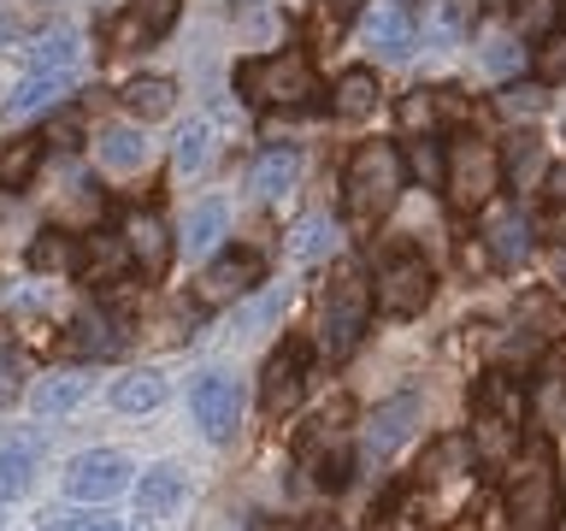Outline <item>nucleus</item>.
Listing matches in <instances>:
<instances>
[{"instance_id": "obj_1", "label": "nucleus", "mask_w": 566, "mask_h": 531, "mask_svg": "<svg viewBox=\"0 0 566 531\" xmlns=\"http://www.w3.org/2000/svg\"><path fill=\"white\" fill-rule=\"evenodd\" d=\"M502 513H507V531H555L560 525V467H555L548 437H531L520 449V460L507 472V490H502Z\"/></svg>"}, {"instance_id": "obj_2", "label": "nucleus", "mask_w": 566, "mask_h": 531, "mask_svg": "<svg viewBox=\"0 0 566 531\" xmlns=\"http://www.w3.org/2000/svg\"><path fill=\"white\" fill-rule=\"evenodd\" d=\"M407 189V159L389 142H360L343 171V212L354 225H378Z\"/></svg>"}, {"instance_id": "obj_3", "label": "nucleus", "mask_w": 566, "mask_h": 531, "mask_svg": "<svg viewBox=\"0 0 566 531\" xmlns=\"http://www.w3.org/2000/svg\"><path fill=\"white\" fill-rule=\"evenodd\" d=\"M442 189L454 212L490 207V195L502 189V148H490L484 136H454L442 154Z\"/></svg>"}, {"instance_id": "obj_4", "label": "nucleus", "mask_w": 566, "mask_h": 531, "mask_svg": "<svg viewBox=\"0 0 566 531\" xmlns=\"http://www.w3.org/2000/svg\"><path fill=\"white\" fill-rule=\"evenodd\" d=\"M237 88H242V101H254V106H307L318 95V71L307 53H265V60H248L237 71Z\"/></svg>"}, {"instance_id": "obj_5", "label": "nucleus", "mask_w": 566, "mask_h": 531, "mask_svg": "<svg viewBox=\"0 0 566 531\" xmlns=\"http://www.w3.org/2000/svg\"><path fill=\"white\" fill-rule=\"evenodd\" d=\"M431 295H437V272H431V260H424V254H413V248H396V254L378 260L371 301H378L389 319L424 313V308H431Z\"/></svg>"}, {"instance_id": "obj_6", "label": "nucleus", "mask_w": 566, "mask_h": 531, "mask_svg": "<svg viewBox=\"0 0 566 531\" xmlns=\"http://www.w3.org/2000/svg\"><path fill=\"white\" fill-rule=\"evenodd\" d=\"M371 308H378V301H371V283L354 272V266H348V272H336V283L325 290V348L331 354H348L366 336Z\"/></svg>"}, {"instance_id": "obj_7", "label": "nucleus", "mask_w": 566, "mask_h": 531, "mask_svg": "<svg viewBox=\"0 0 566 531\" xmlns=\"http://www.w3.org/2000/svg\"><path fill=\"white\" fill-rule=\"evenodd\" d=\"M130 490V460H124L118 449H83L77 460L65 467V496L71 502H118V496Z\"/></svg>"}, {"instance_id": "obj_8", "label": "nucleus", "mask_w": 566, "mask_h": 531, "mask_svg": "<svg viewBox=\"0 0 566 531\" xmlns=\"http://www.w3.org/2000/svg\"><path fill=\"white\" fill-rule=\"evenodd\" d=\"M260 278H265L260 254H242V248H230V254L207 260V272L195 278V301H201V308H224V301H242Z\"/></svg>"}, {"instance_id": "obj_9", "label": "nucleus", "mask_w": 566, "mask_h": 531, "mask_svg": "<svg viewBox=\"0 0 566 531\" xmlns=\"http://www.w3.org/2000/svg\"><path fill=\"white\" fill-rule=\"evenodd\" d=\"M301 389H307V354H301V343H283L260 372V407L277 419L301 402Z\"/></svg>"}, {"instance_id": "obj_10", "label": "nucleus", "mask_w": 566, "mask_h": 531, "mask_svg": "<svg viewBox=\"0 0 566 531\" xmlns=\"http://www.w3.org/2000/svg\"><path fill=\"white\" fill-rule=\"evenodd\" d=\"M237 384L224 378V372H207L201 384H195V396H189V414H195V425H201V437H212V442H224L230 437V425H237Z\"/></svg>"}, {"instance_id": "obj_11", "label": "nucleus", "mask_w": 566, "mask_h": 531, "mask_svg": "<svg viewBox=\"0 0 566 531\" xmlns=\"http://www.w3.org/2000/svg\"><path fill=\"white\" fill-rule=\"evenodd\" d=\"M525 407L537 414L543 431L560 425V414H566V348H548L537 361V372H531V384H525Z\"/></svg>"}, {"instance_id": "obj_12", "label": "nucleus", "mask_w": 566, "mask_h": 531, "mask_svg": "<svg viewBox=\"0 0 566 531\" xmlns=\"http://www.w3.org/2000/svg\"><path fill=\"white\" fill-rule=\"evenodd\" d=\"M413 419H419V396H413V389L389 396L378 414L366 419V455H378V460H384V455H396V449H401V437L413 431Z\"/></svg>"}, {"instance_id": "obj_13", "label": "nucleus", "mask_w": 566, "mask_h": 531, "mask_svg": "<svg viewBox=\"0 0 566 531\" xmlns=\"http://www.w3.org/2000/svg\"><path fill=\"white\" fill-rule=\"evenodd\" d=\"M484 248H490L495 266H520L531 248H537V225H531L525 212L502 207V212H490V219H484Z\"/></svg>"}, {"instance_id": "obj_14", "label": "nucleus", "mask_w": 566, "mask_h": 531, "mask_svg": "<svg viewBox=\"0 0 566 531\" xmlns=\"http://www.w3.org/2000/svg\"><path fill=\"white\" fill-rule=\"evenodd\" d=\"M118 237H124V248H130V260H136L148 278H159V272L171 266V237H166V225H159L154 212H130Z\"/></svg>"}, {"instance_id": "obj_15", "label": "nucleus", "mask_w": 566, "mask_h": 531, "mask_svg": "<svg viewBox=\"0 0 566 531\" xmlns=\"http://www.w3.org/2000/svg\"><path fill=\"white\" fill-rule=\"evenodd\" d=\"M130 248H124V237H88V242H77V278L83 283H118L124 272H130Z\"/></svg>"}, {"instance_id": "obj_16", "label": "nucleus", "mask_w": 566, "mask_h": 531, "mask_svg": "<svg viewBox=\"0 0 566 531\" xmlns=\"http://www.w3.org/2000/svg\"><path fill=\"white\" fill-rule=\"evenodd\" d=\"M184 496H189V485H184V472H177V467H148V472H142V485H136L142 520H171V513L184 508Z\"/></svg>"}, {"instance_id": "obj_17", "label": "nucleus", "mask_w": 566, "mask_h": 531, "mask_svg": "<svg viewBox=\"0 0 566 531\" xmlns=\"http://www.w3.org/2000/svg\"><path fill=\"white\" fill-rule=\"evenodd\" d=\"M65 95H71V77H65V71H30V77L7 95V118L48 113V106H60Z\"/></svg>"}, {"instance_id": "obj_18", "label": "nucleus", "mask_w": 566, "mask_h": 531, "mask_svg": "<svg viewBox=\"0 0 566 531\" xmlns=\"http://www.w3.org/2000/svg\"><path fill=\"white\" fill-rule=\"evenodd\" d=\"M118 343H124L118 325H113L106 313H95V308L77 313V319H71V331H65V354H77V361H101V354H118Z\"/></svg>"}, {"instance_id": "obj_19", "label": "nucleus", "mask_w": 566, "mask_h": 531, "mask_svg": "<svg viewBox=\"0 0 566 531\" xmlns=\"http://www.w3.org/2000/svg\"><path fill=\"white\" fill-rule=\"evenodd\" d=\"M224 230H230V207L219 201V195L195 201L189 219H184V254H212V248L224 242Z\"/></svg>"}, {"instance_id": "obj_20", "label": "nucleus", "mask_w": 566, "mask_h": 531, "mask_svg": "<svg viewBox=\"0 0 566 531\" xmlns=\"http://www.w3.org/2000/svg\"><path fill=\"white\" fill-rule=\"evenodd\" d=\"M95 159H101V171H136L148 159V136L136 124H106L95 136Z\"/></svg>"}, {"instance_id": "obj_21", "label": "nucleus", "mask_w": 566, "mask_h": 531, "mask_svg": "<svg viewBox=\"0 0 566 531\" xmlns=\"http://www.w3.org/2000/svg\"><path fill=\"white\" fill-rule=\"evenodd\" d=\"M83 396H88V378H83V372H53V378H42V384L30 389V414H35V419L71 414Z\"/></svg>"}, {"instance_id": "obj_22", "label": "nucleus", "mask_w": 566, "mask_h": 531, "mask_svg": "<svg viewBox=\"0 0 566 531\" xmlns=\"http://www.w3.org/2000/svg\"><path fill=\"white\" fill-rule=\"evenodd\" d=\"M30 485H35V442L30 437L0 442V502H18Z\"/></svg>"}, {"instance_id": "obj_23", "label": "nucleus", "mask_w": 566, "mask_h": 531, "mask_svg": "<svg viewBox=\"0 0 566 531\" xmlns=\"http://www.w3.org/2000/svg\"><path fill=\"white\" fill-rule=\"evenodd\" d=\"M124 113H136V118H166L171 106H177V83L171 77H136V83H124Z\"/></svg>"}, {"instance_id": "obj_24", "label": "nucleus", "mask_w": 566, "mask_h": 531, "mask_svg": "<svg viewBox=\"0 0 566 531\" xmlns=\"http://www.w3.org/2000/svg\"><path fill=\"white\" fill-rule=\"evenodd\" d=\"M331 106H336V118H366L371 106H378V77H371L366 65L343 71V77H336V95H331Z\"/></svg>"}, {"instance_id": "obj_25", "label": "nucleus", "mask_w": 566, "mask_h": 531, "mask_svg": "<svg viewBox=\"0 0 566 531\" xmlns=\"http://www.w3.org/2000/svg\"><path fill=\"white\" fill-rule=\"evenodd\" d=\"M42 148H48V136H18L0 148V189H24L35 166H42Z\"/></svg>"}, {"instance_id": "obj_26", "label": "nucleus", "mask_w": 566, "mask_h": 531, "mask_svg": "<svg viewBox=\"0 0 566 531\" xmlns=\"http://www.w3.org/2000/svg\"><path fill=\"white\" fill-rule=\"evenodd\" d=\"M366 42H371V53H384V60H401V53H413V18H407L401 7L384 12V18H371Z\"/></svg>"}, {"instance_id": "obj_27", "label": "nucleus", "mask_w": 566, "mask_h": 531, "mask_svg": "<svg viewBox=\"0 0 566 531\" xmlns=\"http://www.w3.org/2000/svg\"><path fill=\"white\" fill-rule=\"evenodd\" d=\"M159 402H166V378H159V372H130V378H118V389H113L118 414H154Z\"/></svg>"}, {"instance_id": "obj_28", "label": "nucleus", "mask_w": 566, "mask_h": 531, "mask_svg": "<svg viewBox=\"0 0 566 531\" xmlns=\"http://www.w3.org/2000/svg\"><path fill=\"white\" fill-rule=\"evenodd\" d=\"M478 460V449H472V437H437L431 449H424V460H419V472L424 478H454V472H467Z\"/></svg>"}, {"instance_id": "obj_29", "label": "nucleus", "mask_w": 566, "mask_h": 531, "mask_svg": "<svg viewBox=\"0 0 566 531\" xmlns=\"http://www.w3.org/2000/svg\"><path fill=\"white\" fill-rule=\"evenodd\" d=\"M212 124L207 118H195V124H184L177 131V148H171V159H177V171H207L212 166Z\"/></svg>"}, {"instance_id": "obj_30", "label": "nucleus", "mask_w": 566, "mask_h": 531, "mask_svg": "<svg viewBox=\"0 0 566 531\" xmlns=\"http://www.w3.org/2000/svg\"><path fill=\"white\" fill-rule=\"evenodd\" d=\"M331 248H336V225L325 219V212H307V219L290 230V254L295 260H325Z\"/></svg>"}, {"instance_id": "obj_31", "label": "nucleus", "mask_w": 566, "mask_h": 531, "mask_svg": "<svg viewBox=\"0 0 566 531\" xmlns=\"http://www.w3.org/2000/svg\"><path fill=\"white\" fill-rule=\"evenodd\" d=\"M295 171H301V154L295 148H272V154H260V166H254V189L272 201V195H283L295 184Z\"/></svg>"}, {"instance_id": "obj_32", "label": "nucleus", "mask_w": 566, "mask_h": 531, "mask_svg": "<svg viewBox=\"0 0 566 531\" xmlns=\"http://www.w3.org/2000/svg\"><path fill=\"white\" fill-rule=\"evenodd\" d=\"M30 266L35 272H77V242H71L65 230H42V237L30 242Z\"/></svg>"}, {"instance_id": "obj_33", "label": "nucleus", "mask_w": 566, "mask_h": 531, "mask_svg": "<svg viewBox=\"0 0 566 531\" xmlns=\"http://www.w3.org/2000/svg\"><path fill=\"white\" fill-rule=\"evenodd\" d=\"M537 171H543V136H531V131H525V136H513V142H507V154H502V177H513V184L525 189Z\"/></svg>"}, {"instance_id": "obj_34", "label": "nucleus", "mask_w": 566, "mask_h": 531, "mask_svg": "<svg viewBox=\"0 0 566 531\" xmlns=\"http://www.w3.org/2000/svg\"><path fill=\"white\" fill-rule=\"evenodd\" d=\"M30 65L35 71H71L77 65V30H53L30 48Z\"/></svg>"}, {"instance_id": "obj_35", "label": "nucleus", "mask_w": 566, "mask_h": 531, "mask_svg": "<svg viewBox=\"0 0 566 531\" xmlns=\"http://www.w3.org/2000/svg\"><path fill=\"white\" fill-rule=\"evenodd\" d=\"M177 12H184V0H136L130 24L142 30V42H154V35H166L177 24Z\"/></svg>"}, {"instance_id": "obj_36", "label": "nucleus", "mask_w": 566, "mask_h": 531, "mask_svg": "<svg viewBox=\"0 0 566 531\" xmlns=\"http://www.w3.org/2000/svg\"><path fill=\"white\" fill-rule=\"evenodd\" d=\"M437 124H442V113H437V88H413V95L401 101V131L424 136V131H437Z\"/></svg>"}, {"instance_id": "obj_37", "label": "nucleus", "mask_w": 566, "mask_h": 531, "mask_svg": "<svg viewBox=\"0 0 566 531\" xmlns=\"http://www.w3.org/2000/svg\"><path fill=\"white\" fill-rule=\"evenodd\" d=\"M513 18H520V30L531 35V42H543V35L555 30V18H560V0H513Z\"/></svg>"}, {"instance_id": "obj_38", "label": "nucleus", "mask_w": 566, "mask_h": 531, "mask_svg": "<svg viewBox=\"0 0 566 531\" xmlns=\"http://www.w3.org/2000/svg\"><path fill=\"white\" fill-rule=\"evenodd\" d=\"M543 101H548V95H543V83H507L502 95H495V106H502L507 118H537V113H543Z\"/></svg>"}, {"instance_id": "obj_39", "label": "nucleus", "mask_w": 566, "mask_h": 531, "mask_svg": "<svg viewBox=\"0 0 566 531\" xmlns=\"http://www.w3.org/2000/svg\"><path fill=\"white\" fill-rule=\"evenodd\" d=\"M531 65H537V83H566V35H543L531 48Z\"/></svg>"}, {"instance_id": "obj_40", "label": "nucleus", "mask_w": 566, "mask_h": 531, "mask_svg": "<svg viewBox=\"0 0 566 531\" xmlns=\"http://www.w3.org/2000/svg\"><path fill=\"white\" fill-rule=\"evenodd\" d=\"M520 65H525V48L513 42V35H490L484 42V71L490 77H513Z\"/></svg>"}, {"instance_id": "obj_41", "label": "nucleus", "mask_w": 566, "mask_h": 531, "mask_svg": "<svg viewBox=\"0 0 566 531\" xmlns=\"http://www.w3.org/2000/svg\"><path fill=\"white\" fill-rule=\"evenodd\" d=\"M290 308V290H265V295H254L242 308V331H265V325H277V313Z\"/></svg>"}, {"instance_id": "obj_42", "label": "nucleus", "mask_w": 566, "mask_h": 531, "mask_svg": "<svg viewBox=\"0 0 566 531\" xmlns=\"http://www.w3.org/2000/svg\"><path fill=\"white\" fill-rule=\"evenodd\" d=\"M407 171H413L419 184H431V177H442V148H437L431 136H424V142H413V148H407Z\"/></svg>"}, {"instance_id": "obj_43", "label": "nucleus", "mask_w": 566, "mask_h": 531, "mask_svg": "<svg viewBox=\"0 0 566 531\" xmlns=\"http://www.w3.org/2000/svg\"><path fill=\"white\" fill-rule=\"evenodd\" d=\"M42 531H118V525L101 520V513H48Z\"/></svg>"}, {"instance_id": "obj_44", "label": "nucleus", "mask_w": 566, "mask_h": 531, "mask_svg": "<svg viewBox=\"0 0 566 531\" xmlns=\"http://www.w3.org/2000/svg\"><path fill=\"white\" fill-rule=\"evenodd\" d=\"M437 113H442V124H467V95H460V88H437Z\"/></svg>"}, {"instance_id": "obj_45", "label": "nucleus", "mask_w": 566, "mask_h": 531, "mask_svg": "<svg viewBox=\"0 0 566 531\" xmlns=\"http://www.w3.org/2000/svg\"><path fill=\"white\" fill-rule=\"evenodd\" d=\"M18 389V366H12V354H7V343H0V402H7Z\"/></svg>"}, {"instance_id": "obj_46", "label": "nucleus", "mask_w": 566, "mask_h": 531, "mask_svg": "<svg viewBox=\"0 0 566 531\" xmlns=\"http://www.w3.org/2000/svg\"><path fill=\"white\" fill-rule=\"evenodd\" d=\"M325 7H331V18H336V24H354V18L366 12V0H325Z\"/></svg>"}, {"instance_id": "obj_47", "label": "nucleus", "mask_w": 566, "mask_h": 531, "mask_svg": "<svg viewBox=\"0 0 566 531\" xmlns=\"http://www.w3.org/2000/svg\"><path fill=\"white\" fill-rule=\"evenodd\" d=\"M548 201H560V207H566V166L548 171Z\"/></svg>"}, {"instance_id": "obj_48", "label": "nucleus", "mask_w": 566, "mask_h": 531, "mask_svg": "<svg viewBox=\"0 0 566 531\" xmlns=\"http://www.w3.org/2000/svg\"><path fill=\"white\" fill-rule=\"evenodd\" d=\"M543 230H548V237H566V207H560V201H555V212L543 219Z\"/></svg>"}, {"instance_id": "obj_49", "label": "nucleus", "mask_w": 566, "mask_h": 531, "mask_svg": "<svg viewBox=\"0 0 566 531\" xmlns=\"http://www.w3.org/2000/svg\"><path fill=\"white\" fill-rule=\"evenodd\" d=\"M454 531H484V513H478V508H472V513H467V520H454Z\"/></svg>"}, {"instance_id": "obj_50", "label": "nucleus", "mask_w": 566, "mask_h": 531, "mask_svg": "<svg viewBox=\"0 0 566 531\" xmlns=\"http://www.w3.org/2000/svg\"><path fill=\"white\" fill-rule=\"evenodd\" d=\"M295 531H336L331 520H307V525H295Z\"/></svg>"}, {"instance_id": "obj_51", "label": "nucleus", "mask_w": 566, "mask_h": 531, "mask_svg": "<svg viewBox=\"0 0 566 531\" xmlns=\"http://www.w3.org/2000/svg\"><path fill=\"white\" fill-rule=\"evenodd\" d=\"M413 7H424V0H401V12H413Z\"/></svg>"}, {"instance_id": "obj_52", "label": "nucleus", "mask_w": 566, "mask_h": 531, "mask_svg": "<svg viewBox=\"0 0 566 531\" xmlns=\"http://www.w3.org/2000/svg\"><path fill=\"white\" fill-rule=\"evenodd\" d=\"M555 272H560V278H566V254H560V260H555Z\"/></svg>"}, {"instance_id": "obj_53", "label": "nucleus", "mask_w": 566, "mask_h": 531, "mask_svg": "<svg viewBox=\"0 0 566 531\" xmlns=\"http://www.w3.org/2000/svg\"><path fill=\"white\" fill-rule=\"evenodd\" d=\"M237 7H254V0H237Z\"/></svg>"}, {"instance_id": "obj_54", "label": "nucleus", "mask_w": 566, "mask_h": 531, "mask_svg": "<svg viewBox=\"0 0 566 531\" xmlns=\"http://www.w3.org/2000/svg\"><path fill=\"white\" fill-rule=\"evenodd\" d=\"M0 525H7V508H0Z\"/></svg>"}, {"instance_id": "obj_55", "label": "nucleus", "mask_w": 566, "mask_h": 531, "mask_svg": "<svg viewBox=\"0 0 566 531\" xmlns=\"http://www.w3.org/2000/svg\"><path fill=\"white\" fill-rule=\"evenodd\" d=\"M560 18H566V0H560Z\"/></svg>"}]
</instances>
